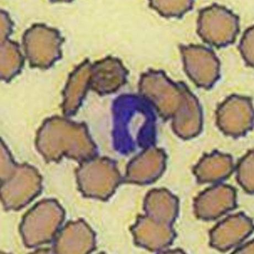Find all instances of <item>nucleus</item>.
Returning <instances> with one entry per match:
<instances>
[{
    "mask_svg": "<svg viewBox=\"0 0 254 254\" xmlns=\"http://www.w3.org/2000/svg\"><path fill=\"white\" fill-rule=\"evenodd\" d=\"M37 144L48 160L66 155L84 162L94 157L96 151L85 124L58 116L44 122L39 131Z\"/></svg>",
    "mask_w": 254,
    "mask_h": 254,
    "instance_id": "1",
    "label": "nucleus"
},
{
    "mask_svg": "<svg viewBox=\"0 0 254 254\" xmlns=\"http://www.w3.org/2000/svg\"><path fill=\"white\" fill-rule=\"evenodd\" d=\"M186 87L173 82L163 71L154 70L141 75L139 84L141 96L166 120L172 119L182 105Z\"/></svg>",
    "mask_w": 254,
    "mask_h": 254,
    "instance_id": "2",
    "label": "nucleus"
},
{
    "mask_svg": "<svg viewBox=\"0 0 254 254\" xmlns=\"http://www.w3.org/2000/svg\"><path fill=\"white\" fill-rule=\"evenodd\" d=\"M63 39L57 29L37 24L27 29L23 44L29 64L47 69L60 60Z\"/></svg>",
    "mask_w": 254,
    "mask_h": 254,
    "instance_id": "3",
    "label": "nucleus"
},
{
    "mask_svg": "<svg viewBox=\"0 0 254 254\" xmlns=\"http://www.w3.org/2000/svg\"><path fill=\"white\" fill-rule=\"evenodd\" d=\"M82 163L77 177L82 191L110 193L120 184L121 177L113 161L92 158Z\"/></svg>",
    "mask_w": 254,
    "mask_h": 254,
    "instance_id": "4",
    "label": "nucleus"
},
{
    "mask_svg": "<svg viewBox=\"0 0 254 254\" xmlns=\"http://www.w3.org/2000/svg\"><path fill=\"white\" fill-rule=\"evenodd\" d=\"M217 124L223 132L239 136L251 130L254 124L252 100L238 95L229 97L217 109Z\"/></svg>",
    "mask_w": 254,
    "mask_h": 254,
    "instance_id": "5",
    "label": "nucleus"
},
{
    "mask_svg": "<svg viewBox=\"0 0 254 254\" xmlns=\"http://www.w3.org/2000/svg\"><path fill=\"white\" fill-rule=\"evenodd\" d=\"M127 75L121 61L108 57L92 64L90 88L100 95L110 94L125 84Z\"/></svg>",
    "mask_w": 254,
    "mask_h": 254,
    "instance_id": "6",
    "label": "nucleus"
},
{
    "mask_svg": "<svg viewBox=\"0 0 254 254\" xmlns=\"http://www.w3.org/2000/svg\"><path fill=\"white\" fill-rule=\"evenodd\" d=\"M166 155L162 150L149 147L131 160L127 168V182L138 184L153 183L165 168Z\"/></svg>",
    "mask_w": 254,
    "mask_h": 254,
    "instance_id": "7",
    "label": "nucleus"
},
{
    "mask_svg": "<svg viewBox=\"0 0 254 254\" xmlns=\"http://www.w3.org/2000/svg\"><path fill=\"white\" fill-rule=\"evenodd\" d=\"M202 126L201 107L196 97L187 86L183 103L172 118L173 130L180 137L187 139L198 134Z\"/></svg>",
    "mask_w": 254,
    "mask_h": 254,
    "instance_id": "8",
    "label": "nucleus"
},
{
    "mask_svg": "<svg viewBox=\"0 0 254 254\" xmlns=\"http://www.w3.org/2000/svg\"><path fill=\"white\" fill-rule=\"evenodd\" d=\"M91 66L86 60L71 73L63 91L62 109L65 116H74L80 108L90 88Z\"/></svg>",
    "mask_w": 254,
    "mask_h": 254,
    "instance_id": "9",
    "label": "nucleus"
},
{
    "mask_svg": "<svg viewBox=\"0 0 254 254\" xmlns=\"http://www.w3.org/2000/svg\"><path fill=\"white\" fill-rule=\"evenodd\" d=\"M182 52L184 69L195 84L205 89H211L219 77V63L213 55L211 57H190Z\"/></svg>",
    "mask_w": 254,
    "mask_h": 254,
    "instance_id": "10",
    "label": "nucleus"
},
{
    "mask_svg": "<svg viewBox=\"0 0 254 254\" xmlns=\"http://www.w3.org/2000/svg\"><path fill=\"white\" fill-rule=\"evenodd\" d=\"M233 168L231 156L214 151L200 161L194 169V173L199 182L212 183L228 178Z\"/></svg>",
    "mask_w": 254,
    "mask_h": 254,
    "instance_id": "11",
    "label": "nucleus"
},
{
    "mask_svg": "<svg viewBox=\"0 0 254 254\" xmlns=\"http://www.w3.org/2000/svg\"><path fill=\"white\" fill-rule=\"evenodd\" d=\"M23 58L16 43L7 40L1 42V79L11 80L21 71Z\"/></svg>",
    "mask_w": 254,
    "mask_h": 254,
    "instance_id": "12",
    "label": "nucleus"
},
{
    "mask_svg": "<svg viewBox=\"0 0 254 254\" xmlns=\"http://www.w3.org/2000/svg\"><path fill=\"white\" fill-rule=\"evenodd\" d=\"M192 1H152L150 6L157 11L162 16L179 17L192 8Z\"/></svg>",
    "mask_w": 254,
    "mask_h": 254,
    "instance_id": "13",
    "label": "nucleus"
},
{
    "mask_svg": "<svg viewBox=\"0 0 254 254\" xmlns=\"http://www.w3.org/2000/svg\"><path fill=\"white\" fill-rule=\"evenodd\" d=\"M238 182L244 188L253 190L254 187V152L251 151L244 157L238 167Z\"/></svg>",
    "mask_w": 254,
    "mask_h": 254,
    "instance_id": "14",
    "label": "nucleus"
},
{
    "mask_svg": "<svg viewBox=\"0 0 254 254\" xmlns=\"http://www.w3.org/2000/svg\"><path fill=\"white\" fill-rule=\"evenodd\" d=\"M12 23L7 13L1 11V42L7 40L9 33L11 30Z\"/></svg>",
    "mask_w": 254,
    "mask_h": 254,
    "instance_id": "15",
    "label": "nucleus"
}]
</instances>
